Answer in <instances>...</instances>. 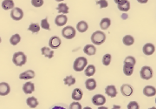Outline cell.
<instances>
[{"label": "cell", "instance_id": "cell-30", "mask_svg": "<svg viewBox=\"0 0 156 109\" xmlns=\"http://www.w3.org/2000/svg\"><path fill=\"white\" fill-rule=\"evenodd\" d=\"M117 7H118V9H119L121 12H128V11L130 10V2H129V1H127L126 3H124L122 5L117 6Z\"/></svg>", "mask_w": 156, "mask_h": 109}, {"label": "cell", "instance_id": "cell-4", "mask_svg": "<svg viewBox=\"0 0 156 109\" xmlns=\"http://www.w3.org/2000/svg\"><path fill=\"white\" fill-rule=\"evenodd\" d=\"M76 29L72 27V26H70V25L64 27L62 31V37H64L66 39H74L76 37Z\"/></svg>", "mask_w": 156, "mask_h": 109}, {"label": "cell", "instance_id": "cell-18", "mask_svg": "<svg viewBox=\"0 0 156 109\" xmlns=\"http://www.w3.org/2000/svg\"><path fill=\"white\" fill-rule=\"evenodd\" d=\"M105 92L106 94H108L109 97L115 98L117 95V90L115 88V86L110 85V86H108L105 88Z\"/></svg>", "mask_w": 156, "mask_h": 109}, {"label": "cell", "instance_id": "cell-38", "mask_svg": "<svg viewBox=\"0 0 156 109\" xmlns=\"http://www.w3.org/2000/svg\"><path fill=\"white\" fill-rule=\"evenodd\" d=\"M140 106L139 104L135 101H131L128 105V109H139Z\"/></svg>", "mask_w": 156, "mask_h": 109}, {"label": "cell", "instance_id": "cell-39", "mask_svg": "<svg viewBox=\"0 0 156 109\" xmlns=\"http://www.w3.org/2000/svg\"><path fill=\"white\" fill-rule=\"evenodd\" d=\"M82 108V105L77 102V101H76V102H73V103L70 104V106H69V109H81Z\"/></svg>", "mask_w": 156, "mask_h": 109}, {"label": "cell", "instance_id": "cell-37", "mask_svg": "<svg viewBox=\"0 0 156 109\" xmlns=\"http://www.w3.org/2000/svg\"><path fill=\"white\" fill-rule=\"evenodd\" d=\"M96 5L100 6L101 8L103 9V8H106L108 6V3L107 2V0H98V1H96Z\"/></svg>", "mask_w": 156, "mask_h": 109}, {"label": "cell", "instance_id": "cell-19", "mask_svg": "<svg viewBox=\"0 0 156 109\" xmlns=\"http://www.w3.org/2000/svg\"><path fill=\"white\" fill-rule=\"evenodd\" d=\"M85 86L89 91H93L96 88V81L94 79H88L85 81Z\"/></svg>", "mask_w": 156, "mask_h": 109}, {"label": "cell", "instance_id": "cell-8", "mask_svg": "<svg viewBox=\"0 0 156 109\" xmlns=\"http://www.w3.org/2000/svg\"><path fill=\"white\" fill-rule=\"evenodd\" d=\"M62 41L61 39L57 36H53L50 39L49 41V46L51 49H57L59 46H61Z\"/></svg>", "mask_w": 156, "mask_h": 109}, {"label": "cell", "instance_id": "cell-14", "mask_svg": "<svg viewBox=\"0 0 156 109\" xmlns=\"http://www.w3.org/2000/svg\"><path fill=\"white\" fill-rule=\"evenodd\" d=\"M34 77H35V72L32 70H27L19 75L20 80H30V79H34Z\"/></svg>", "mask_w": 156, "mask_h": 109}, {"label": "cell", "instance_id": "cell-21", "mask_svg": "<svg viewBox=\"0 0 156 109\" xmlns=\"http://www.w3.org/2000/svg\"><path fill=\"white\" fill-rule=\"evenodd\" d=\"M41 52H42V54L44 57L48 58H52L53 56H54V51H52L50 47H46V46L43 47L41 49Z\"/></svg>", "mask_w": 156, "mask_h": 109}, {"label": "cell", "instance_id": "cell-22", "mask_svg": "<svg viewBox=\"0 0 156 109\" xmlns=\"http://www.w3.org/2000/svg\"><path fill=\"white\" fill-rule=\"evenodd\" d=\"M2 8L5 11L13 9L14 8V1L13 0H4L2 2Z\"/></svg>", "mask_w": 156, "mask_h": 109}, {"label": "cell", "instance_id": "cell-26", "mask_svg": "<svg viewBox=\"0 0 156 109\" xmlns=\"http://www.w3.org/2000/svg\"><path fill=\"white\" fill-rule=\"evenodd\" d=\"M84 73L88 77H91L95 73V66L94 65H89L87 67H85V72Z\"/></svg>", "mask_w": 156, "mask_h": 109}, {"label": "cell", "instance_id": "cell-43", "mask_svg": "<svg viewBox=\"0 0 156 109\" xmlns=\"http://www.w3.org/2000/svg\"><path fill=\"white\" fill-rule=\"evenodd\" d=\"M0 43H1V38H0Z\"/></svg>", "mask_w": 156, "mask_h": 109}, {"label": "cell", "instance_id": "cell-6", "mask_svg": "<svg viewBox=\"0 0 156 109\" xmlns=\"http://www.w3.org/2000/svg\"><path fill=\"white\" fill-rule=\"evenodd\" d=\"M11 17L13 20L19 21L23 17V10L21 8H18V7L13 8V9H11Z\"/></svg>", "mask_w": 156, "mask_h": 109}, {"label": "cell", "instance_id": "cell-23", "mask_svg": "<svg viewBox=\"0 0 156 109\" xmlns=\"http://www.w3.org/2000/svg\"><path fill=\"white\" fill-rule=\"evenodd\" d=\"M76 29H77L79 32L83 33L85 32H87V30L89 29V24L85 21H80L76 25Z\"/></svg>", "mask_w": 156, "mask_h": 109}, {"label": "cell", "instance_id": "cell-20", "mask_svg": "<svg viewBox=\"0 0 156 109\" xmlns=\"http://www.w3.org/2000/svg\"><path fill=\"white\" fill-rule=\"evenodd\" d=\"M111 25V19L108 17H104L101 20L100 26L101 30H108Z\"/></svg>", "mask_w": 156, "mask_h": 109}, {"label": "cell", "instance_id": "cell-35", "mask_svg": "<svg viewBox=\"0 0 156 109\" xmlns=\"http://www.w3.org/2000/svg\"><path fill=\"white\" fill-rule=\"evenodd\" d=\"M41 27L43 29H44V30H50V24L48 22V18L47 17L42 19V21H41Z\"/></svg>", "mask_w": 156, "mask_h": 109}, {"label": "cell", "instance_id": "cell-29", "mask_svg": "<svg viewBox=\"0 0 156 109\" xmlns=\"http://www.w3.org/2000/svg\"><path fill=\"white\" fill-rule=\"evenodd\" d=\"M63 82H64V84H65L66 86H71L76 83V79H75L73 76L69 75V76H67V77L63 80Z\"/></svg>", "mask_w": 156, "mask_h": 109}, {"label": "cell", "instance_id": "cell-16", "mask_svg": "<svg viewBox=\"0 0 156 109\" xmlns=\"http://www.w3.org/2000/svg\"><path fill=\"white\" fill-rule=\"evenodd\" d=\"M83 52L85 54H87L89 56H93L96 53V48L94 45H87L84 46Z\"/></svg>", "mask_w": 156, "mask_h": 109}, {"label": "cell", "instance_id": "cell-25", "mask_svg": "<svg viewBox=\"0 0 156 109\" xmlns=\"http://www.w3.org/2000/svg\"><path fill=\"white\" fill-rule=\"evenodd\" d=\"M135 64H136V60L133 56H128L124 60V66H130V67H134V68Z\"/></svg>", "mask_w": 156, "mask_h": 109}, {"label": "cell", "instance_id": "cell-1", "mask_svg": "<svg viewBox=\"0 0 156 109\" xmlns=\"http://www.w3.org/2000/svg\"><path fill=\"white\" fill-rule=\"evenodd\" d=\"M106 40V34L101 31H96L91 35V41L93 44L100 46Z\"/></svg>", "mask_w": 156, "mask_h": 109}, {"label": "cell", "instance_id": "cell-2", "mask_svg": "<svg viewBox=\"0 0 156 109\" xmlns=\"http://www.w3.org/2000/svg\"><path fill=\"white\" fill-rule=\"evenodd\" d=\"M12 61L15 66H22L23 65H25L27 61V57L26 55L23 52H17L14 53L13 58H12Z\"/></svg>", "mask_w": 156, "mask_h": 109}, {"label": "cell", "instance_id": "cell-33", "mask_svg": "<svg viewBox=\"0 0 156 109\" xmlns=\"http://www.w3.org/2000/svg\"><path fill=\"white\" fill-rule=\"evenodd\" d=\"M111 59H112V56L111 54H109V53H107L105 54L103 58H102V64L104 65V66H109L110 63H111Z\"/></svg>", "mask_w": 156, "mask_h": 109}, {"label": "cell", "instance_id": "cell-12", "mask_svg": "<svg viewBox=\"0 0 156 109\" xmlns=\"http://www.w3.org/2000/svg\"><path fill=\"white\" fill-rule=\"evenodd\" d=\"M68 21V17L65 14H60L56 17L55 23L57 26H63L65 25Z\"/></svg>", "mask_w": 156, "mask_h": 109}, {"label": "cell", "instance_id": "cell-3", "mask_svg": "<svg viewBox=\"0 0 156 109\" xmlns=\"http://www.w3.org/2000/svg\"><path fill=\"white\" fill-rule=\"evenodd\" d=\"M87 65H88V60L86 58L79 57L75 60L73 65V69L76 72H82L87 66Z\"/></svg>", "mask_w": 156, "mask_h": 109}, {"label": "cell", "instance_id": "cell-40", "mask_svg": "<svg viewBox=\"0 0 156 109\" xmlns=\"http://www.w3.org/2000/svg\"><path fill=\"white\" fill-rule=\"evenodd\" d=\"M128 0H115V2L117 4V6H119V5H122L124 3H126Z\"/></svg>", "mask_w": 156, "mask_h": 109}, {"label": "cell", "instance_id": "cell-15", "mask_svg": "<svg viewBox=\"0 0 156 109\" xmlns=\"http://www.w3.org/2000/svg\"><path fill=\"white\" fill-rule=\"evenodd\" d=\"M23 91L26 94H30L35 91V85L32 82H26L23 86Z\"/></svg>", "mask_w": 156, "mask_h": 109}, {"label": "cell", "instance_id": "cell-36", "mask_svg": "<svg viewBox=\"0 0 156 109\" xmlns=\"http://www.w3.org/2000/svg\"><path fill=\"white\" fill-rule=\"evenodd\" d=\"M31 5L34 6V7H41L44 5V0H31Z\"/></svg>", "mask_w": 156, "mask_h": 109}, {"label": "cell", "instance_id": "cell-7", "mask_svg": "<svg viewBox=\"0 0 156 109\" xmlns=\"http://www.w3.org/2000/svg\"><path fill=\"white\" fill-rule=\"evenodd\" d=\"M92 102L95 106L101 107V106H103L104 104L106 103V98H105V96H103L102 94H96L92 98Z\"/></svg>", "mask_w": 156, "mask_h": 109}, {"label": "cell", "instance_id": "cell-34", "mask_svg": "<svg viewBox=\"0 0 156 109\" xmlns=\"http://www.w3.org/2000/svg\"><path fill=\"white\" fill-rule=\"evenodd\" d=\"M123 73L126 76H131L134 73V67H130L127 66H123Z\"/></svg>", "mask_w": 156, "mask_h": 109}, {"label": "cell", "instance_id": "cell-42", "mask_svg": "<svg viewBox=\"0 0 156 109\" xmlns=\"http://www.w3.org/2000/svg\"><path fill=\"white\" fill-rule=\"evenodd\" d=\"M56 2H62V1H64V0H56Z\"/></svg>", "mask_w": 156, "mask_h": 109}, {"label": "cell", "instance_id": "cell-32", "mask_svg": "<svg viewBox=\"0 0 156 109\" xmlns=\"http://www.w3.org/2000/svg\"><path fill=\"white\" fill-rule=\"evenodd\" d=\"M28 30L30 31L31 32H33V33H37V32H39V31H40V26H39L38 24L32 23L30 24Z\"/></svg>", "mask_w": 156, "mask_h": 109}, {"label": "cell", "instance_id": "cell-31", "mask_svg": "<svg viewBox=\"0 0 156 109\" xmlns=\"http://www.w3.org/2000/svg\"><path fill=\"white\" fill-rule=\"evenodd\" d=\"M21 41V37L19 34H14L12 37H11L10 39V42L12 46H17V44Z\"/></svg>", "mask_w": 156, "mask_h": 109}, {"label": "cell", "instance_id": "cell-24", "mask_svg": "<svg viewBox=\"0 0 156 109\" xmlns=\"http://www.w3.org/2000/svg\"><path fill=\"white\" fill-rule=\"evenodd\" d=\"M26 104L30 108H36L38 106V100L35 97H29L26 100Z\"/></svg>", "mask_w": 156, "mask_h": 109}, {"label": "cell", "instance_id": "cell-10", "mask_svg": "<svg viewBox=\"0 0 156 109\" xmlns=\"http://www.w3.org/2000/svg\"><path fill=\"white\" fill-rule=\"evenodd\" d=\"M11 92V86L6 82L0 83V96H6Z\"/></svg>", "mask_w": 156, "mask_h": 109}, {"label": "cell", "instance_id": "cell-5", "mask_svg": "<svg viewBox=\"0 0 156 109\" xmlns=\"http://www.w3.org/2000/svg\"><path fill=\"white\" fill-rule=\"evenodd\" d=\"M140 75L141 79L148 81V80L152 79V77H153V69L151 68L150 66H143L142 68L140 69Z\"/></svg>", "mask_w": 156, "mask_h": 109}, {"label": "cell", "instance_id": "cell-13", "mask_svg": "<svg viewBox=\"0 0 156 109\" xmlns=\"http://www.w3.org/2000/svg\"><path fill=\"white\" fill-rule=\"evenodd\" d=\"M143 94L147 97H153L156 94V89L154 86H147L143 89Z\"/></svg>", "mask_w": 156, "mask_h": 109}, {"label": "cell", "instance_id": "cell-41", "mask_svg": "<svg viewBox=\"0 0 156 109\" xmlns=\"http://www.w3.org/2000/svg\"><path fill=\"white\" fill-rule=\"evenodd\" d=\"M137 1L139 2L140 4H146V3L148 2V0H137Z\"/></svg>", "mask_w": 156, "mask_h": 109}, {"label": "cell", "instance_id": "cell-11", "mask_svg": "<svg viewBox=\"0 0 156 109\" xmlns=\"http://www.w3.org/2000/svg\"><path fill=\"white\" fill-rule=\"evenodd\" d=\"M121 92L122 93L123 96H125V97L131 96L133 93V87L129 84H124L121 87Z\"/></svg>", "mask_w": 156, "mask_h": 109}, {"label": "cell", "instance_id": "cell-9", "mask_svg": "<svg viewBox=\"0 0 156 109\" xmlns=\"http://www.w3.org/2000/svg\"><path fill=\"white\" fill-rule=\"evenodd\" d=\"M142 51H143V53L147 55V56H150L152 54L154 53V51H155V46L154 44H151V43H147V44H145L143 48H142Z\"/></svg>", "mask_w": 156, "mask_h": 109}, {"label": "cell", "instance_id": "cell-27", "mask_svg": "<svg viewBox=\"0 0 156 109\" xmlns=\"http://www.w3.org/2000/svg\"><path fill=\"white\" fill-rule=\"evenodd\" d=\"M123 44L125 45V46H132L133 44L134 43V39L133 36H131V35H126L124 38H123Z\"/></svg>", "mask_w": 156, "mask_h": 109}, {"label": "cell", "instance_id": "cell-28", "mask_svg": "<svg viewBox=\"0 0 156 109\" xmlns=\"http://www.w3.org/2000/svg\"><path fill=\"white\" fill-rule=\"evenodd\" d=\"M57 11L59 13H62V14H68L69 13V6L64 4V3H60L58 6H57Z\"/></svg>", "mask_w": 156, "mask_h": 109}, {"label": "cell", "instance_id": "cell-17", "mask_svg": "<svg viewBox=\"0 0 156 109\" xmlns=\"http://www.w3.org/2000/svg\"><path fill=\"white\" fill-rule=\"evenodd\" d=\"M83 92L80 89V88H76L74 89L72 92V99L76 101H79L83 99Z\"/></svg>", "mask_w": 156, "mask_h": 109}]
</instances>
